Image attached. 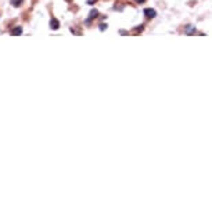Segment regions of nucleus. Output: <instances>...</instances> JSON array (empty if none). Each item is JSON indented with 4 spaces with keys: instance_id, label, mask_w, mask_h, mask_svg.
<instances>
[{
    "instance_id": "2",
    "label": "nucleus",
    "mask_w": 212,
    "mask_h": 212,
    "mask_svg": "<svg viewBox=\"0 0 212 212\" xmlns=\"http://www.w3.org/2000/svg\"><path fill=\"white\" fill-rule=\"evenodd\" d=\"M50 28H51V29H58V28H60V21L56 20V18H51V21H50Z\"/></svg>"
},
{
    "instance_id": "5",
    "label": "nucleus",
    "mask_w": 212,
    "mask_h": 212,
    "mask_svg": "<svg viewBox=\"0 0 212 212\" xmlns=\"http://www.w3.org/2000/svg\"><path fill=\"white\" fill-rule=\"evenodd\" d=\"M22 2H24V0H11V4L14 6V7H18V6L22 4Z\"/></svg>"
},
{
    "instance_id": "3",
    "label": "nucleus",
    "mask_w": 212,
    "mask_h": 212,
    "mask_svg": "<svg viewBox=\"0 0 212 212\" xmlns=\"http://www.w3.org/2000/svg\"><path fill=\"white\" fill-rule=\"evenodd\" d=\"M22 33V28L21 27H15L14 29L11 31V35L13 36H17V35H21Z\"/></svg>"
},
{
    "instance_id": "1",
    "label": "nucleus",
    "mask_w": 212,
    "mask_h": 212,
    "mask_svg": "<svg viewBox=\"0 0 212 212\" xmlns=\"http://www.w3.org/2000/svg\"><path fill=\"white\" fill-rule=\"evenodd\" d=\"M144 14H146L147 18H154L157 13H155V10H153V8H146V10H144Z\"/></svg>"
},
{
    "instance_id": "6",
    "label": "nucleus",
    "mask_w": 212,
    "mask_h": 212,
    "mask_svg": "<svg viewBox=\"0 0 212 212\" xmlns=\"http://www.w3.org/2000/svg\"><path fill=\"white\" fill-rule=\"evenodd\" d=\"M97 0H88V4H94Z\"/></svg>"
},
{
    "instance_id": "4",
    "label": "nucleus",
    "mask_w": 212,
    "mask_h": 212,
    "mask_svg": "<svg viewBox=\"0 0 212 212\" xmlns=\"http://www.w3.org/2000/svg\"><path fill=\"white\" fill-rule=\"evenodd\" d=\"M97 15H98V11H97V10H92V11H90V15H89V21L93 20V18H96Z\"/></svg>"
},
{
    "instance_id": "7",
    "label": "nucleus",
    "mask_w": 212,
    "mask_h": 212,
    "mask_svg": "<svg viewBox=\"0 0 212 212\" xmlns=\"http://www.w3.org/2000/svg\"><path fill=\"white\" fill-rule=\"evenodd\" d=\"M136 2H137V3H144L146 0H136Z\"/></svg>"
}]
</instances>
